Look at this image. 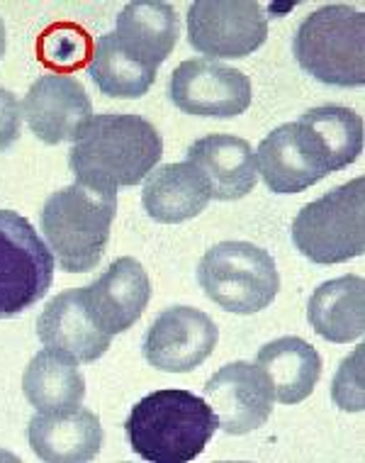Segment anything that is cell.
Segmentation results:
<instances>
[{
  "label": "cell",
  "mask_w": 365,
  "mask_h": 463,
  "mask_svg": "<svg viewBox=\"0 0 365 463\" xmlns=\"http://www.w3.org/2000/svg\"><path fill=\"white\" fill-rule=\"evenodd\" d=\"M164 156V139L149 120L129 112L93 115L69 152L76 184L117 191L142 184Z\"/></svg>",
  "instance_id": "cell-1"
},
{
  "label": "cell",
  "mask_w": 365,
  "mask_h": 463,
  "mask_svg": "<svg viewBox=\"0 0 365 463\" xmlns=\"http://www.w3.org/2000/svg\"><path fill=\"white\" fill-rule=\"evenodd\" d=\"M220 430L205 398L181 388L149 392L125 422L132 451L151 463H188L198 458Z\"/></svg>",
  "instance_id": "cell-2"
},
{
  "label": "cell",
  "mask_w": 365,
  "mask_h": 463,
  "mask_svg": "<svg viewBox=\"0 0 365 463\" xmlns=\"http://www.w3.org/2000/svg\"><path fill=\"white\" fill-rule=\"evenodd\" d=\"M117 215V191H98L71 184L51 193L42 208V234L61 271H93L110 241Z\"/></svg>",
  "instance_id": "cell-3"
},
{
  "label": "cell",
  "mask_w": 365,
  "mask_h": 463,
  "mask_svg": "<svg viewBox=\"0 0 365 463\" xmlns=\"http://www.w3.org/2000/svg\"><path fill=\"white\" fill-rule=\"evenodd\" d=\"M297 64L326 86L365 83V17L351 5H324L307 15L293 40Z\"/></svg>",
  "instance_id": "cell-4"
},
{
  "label": "cell",
  "mask_w": 365,
  "mask_h": 463,
  "mask_svg": "<svg viewBox=\"0 0 365 463\" xmlns=\"http://www.w3.org/2000/svg\"><path fill=\"white\" fill-rule=\"evenodd\" d=\"M297 251L312 264H343L365 251V181L363 176L307 203L293 222Z\"/></svg>",
  "instance_id": "cell-5"
},
{
  "label": "cell",
  "mask_w": 365,
  "mask_h": 463,
  "mask_svg": "<svg viewBox=\"0 0 365 463\" xmlns=\"http://www.w3.org/2000/svg\"><path fill=\"white\" fill-rule=\"evenodd\" d=\"M198 283L212 303L234 315L266 310L280 290L273 256L251 241H220L207 249Z\"/></svg>",
  "instance_id": "cell-6"
},
{
  "label": "cell",
  "mask_w": 365,
  "mask_h": 463,
  "mask_svg": "<svg viewBox=\"0 0 365 463\" xmlns=\"http://www.w3.org/2000/svg\"><path fill=\"white\" fill-rule=\"evenodd\" d=\"M54 254L20 213L0 210V320L23 315L47 296Z\"/></svg>",
  "instance_id": "cell-7"
},
{
  "label": "cell",
  "mask_w": 365,
  "mask_h": 463,
  "mask_svg": "<svg viewBox=\"0 0 365 463\" xmlns=\"http://www.w3.org/2000/svg\"><path fill=\"white\" fill-rule=\"evenodd\" d=\"M185 20L191 47L210 59H244L268 37V17L254 0H195Z\"/></svg>",
  "instance_id": "cell-8"
},
{
  "label": "cell",
  "mask_w": 365,
  "mask_h": 463,
  "mask_svg": "<svg viewBox=\"0 0 365 463\" xmlns=\"http://www.w3.org/2000/svg\"><path fill=\"white\" fill-rule=\"evenodd\" d=\"M168 96L185 115L231 120L248 110L254 90L239 69L215 59H188L171 73Z\"/></svg>",
  "instance_id": "cell-9"
},
{
  "label": "cell",
  "mask_w": 365,
  "mask_h": 463,
  "mask_svg": "<svg viewBox=\"0 0 365 463\" xmlns=\"http://www.w3.org/2000/svg\"><path fill=\"white\" fill-rule=\"evenodd\" d=\"M256 168L263 184L278 195H293L319 184L333 171L324 144L302 120L270 132L256 152Z\"/></svg>",
  "instance_id": "cell-10"
},
{
  "label": "cell",
  "mask_w": 365,
  "mask_h": 463,
  "mask_svg": "<svg viewBox=\"0 0 365 463\" xmlns=\"http://www.w3.org/2000/svg\"><path fill=\"white\" fill-rule=\"evenodd\" d=\"M220 342L215 320L198 307L173 305L151 322L142 342L144 359L164 373H191Z\"/></svg>",
  "instance_id": "cell-11"
},
{
  "label": "cell",
  "mask_w": 365,
  "mask_h": 463,
  "mask_svg": "<svg viewBox=\"0 0 365 463\" xmlns=\"http://www.w3.org/2000/svg\"><path fill=\"white\" fill-rule=\"evenodd\" d=\"M205 400L215 412L220 430L241 437L268 422L276 398L261 368L248 361H234L207 381Z\"/></svg>",
  "instance_id": "cell-12"
},
{
  "label": "cell",
  "mask_w": 365,
  "mask_h": 463,
  "mask_svg": "<svg viewBox=\"0 0 365 463\" xmlns=\"http://www.w3.org/2000/svg\"><path fill=\"white\" fill-rule=\"evenodd\" d=\"M23 118L44 144L76 142L93 118V103L76 76L47 73L34 80L23 100Z\"/></svg>",
  "instance_id": "cell-13"
},
{
  "label": "cell",
  "mask_w": 365,
  "mask_h": 463,
  "mask_svg": "<svg viewBox=\"0 0 365 463\" xmlns=\"http://www.w3.org/2000/svg\"><path fill=\"white\" fill-rule=\"evenodd\" d=\"M80 296L98 327L115 336L127 332L144 315L151 300V280L136 259L122 256L93 283L80 288Z\"/></svg>",
  "instance_id": "cell-14"
},
{
  "label": "cell",
  "mask_w": 365,
  "mask_h": 463,
  "mask_svg": "<svg viewBox=\"0 0 365 463\" xmlns=\"http://www.w3.org/2000/svg\"><path fill=\"white\" fill-rule=\"evenodd\" d=\"M37 335L44 349L61 354L76 364H93L112 344V336L88 315L80 288L64 290L49 300L37 320Z\"/></svg>",
  "instance_id": "cell-15"
},
{
  "label": "cell",
  "mask_w": 365,
  "mask_h": 463,
  "mask_svg": "<svg viewBox=\"0 0 365 463\" xmlns=\"http://www.w3.org/2000/svg\"><path fill=\"white\" fill-rule=\"evenodd\" d=\"M115 47L149 71H159L178 42V15L164 0H132L110 33Z\"/></svg>",
  "instance_id": "cell-16"
},
{
  "label": "cell",
  "mask_w": 365,
  "mask_h": 463,
  "mask_svg": "<svg viewBox=\"0 0 365 463\" xmlns=\"http://www.w3.org/2000/svg\"><path fill=\"white\" fill-rule=\"evenodd\" d=\"M205 176L210 195L215 200H241L258 184L256 154L247 139L234 135H207L192 142L185 152Z\"/></svg>",
  "instance_id": "cell-17"
},
{
  "label": "cell",
  "mask_w": 365,
  "mask_h": 463,
  "mask_svg": "<svg viewBox=\"0 0 365 463\" xmlns=\"http://www.w3.org/2000/svg\"><path fill=\"white\" fill-rule=\"evenodd\" d=\"M103 424L86 408L54 415L37 412L27 424L30 447L47 463L93 461L103 447Z\"/></svg>",
  "instance_id": "cell-18"
},
{
  "label": "cell",
  "mask_w": 365,
  "mask_h": 463,
  "mask_svg": "<svg viewBox=\"0 0 365 463\" xmlns=\"http://www.w3.org/2000/svg\"><path fill=\"white\" fill-rule=\"evenodd\" d=\"M212 200L205 176L191 161L154 168L142 191V205L151 220L178 224L198 217Z\"/></svg>",
  "instance_id": "cell-19"
},
{
  "label": "cell",
  "mask_w": 365,
  "mask_h": 463,
  "mask_svg": "<svg viewBox=\"0 0 365 463\" xmlns=\"http://www.w3.org/2000/svg\"><path fill=\"white\" fill-rule=\"evenodd\" d=\"M307 320L322 339L349 344L365 332V280L363 276H342L326 280L312 293Z\"/></svg>",
  "instance_id": "cell-20"
},
{
  "label": "cell",
  "mask_w": 365,
  "mask_h": 463,
  "mask_svg": "<svg viewBox=\"0 0 365 463\" xmlns=\"http://www.w3.org/2000/svg\"><path fill=\"white\" fill-rule=\"evenodd\" d=\"M256 366L268 375L273 398L283 405H297L310 398L322 375L317 349L300 336H280L261 346Z\"/></svg>",
  "instance_id": "cell-21"
},
{
  "label": "cell",
  "mask_w": 365,
  "mask_h": 463,
  "mask_svg": "<svg viewBox=\"0 0 365 463\" xmlns=\"http://www.w3.org/2000/svg\"><path fill=\"white\" fill-rule=\"evenodd\" d=\"M23 392L37 412H71L86 400V378L76 361L56 352L34 354L23 373Z\"/></svg>",
  "instance_id": "cell-22"
},
{
  "label": "cell",
  "mask_w": 365,
  "mask_h": 463,
  "mask_svg": "<svg viewBox=\"0 0 365 463\" xmlns=\"http://www.w3.org/2000/svg\"><path fill=\"white\" fill-rule=\"evenodd\" d=\"M88 76L93 79V83L103 96L122 98V100H135V98L146 96V90L156 80V73L132 61L129 56H125L115 47L110 33L100 34L93 44Z\"/></svg>",
  "instance_id": "cell-23"
},
{
  "label": "cell",
  "mask_w": 365,
  "mask_h": 463,
  "mask_svg": "<svg viewBox=\"0 0 365 463\" xmlns=\"http://www.w3.org/2000/svg\"><path fill=\"white\" fill-rule=\"evenodd\" d=\"M300 120L324 144L333 171L351 166L363 152V120L356 110L342 105H322L304 112Z\"/></svg>",
  "instance_id": "cell-24"
},
{
  "label": "cell",
  "mask_w": 365,
  "mask_h": 463,
  "mask_svg": "<svg viewBox=\"0 0 365 463\" xmlns=\"http://www.w3.org/2000/svg\"><path fill=\"white\" fill-rule=\"evenodd\" d=\"M40 61L56 73H73L80 66L90 64L93 40L90 34L76 23H54L40 34L37 40Z\"/></svg>",
  "instance_id": "cell-25"
},
{
  "label": "cell",
  "mask_w": 365,
  "mask_h": 463,
  "mask_svg": "<svg viewBox=\"0 0 365 463\" xmlns=\"http://www.w3.org/2000/svg\"><path fill=\"white\" fill-rule=\"evenodd\" d=\"M363 349L365 346H358L353 356L343 361L339 373L333 378L332 398L346 412L363 410Z\"/></svg>",
  "instance_id": "cell-26"
},
{
  "label": "cell",
  "mask_w": 365,
  "mask_h": 463,
  "mask_svg": "<svg viewBox=\"0 0 365 463\" xmlns=\"http://www.w3.org/2000/svg\"><path fill=\"white\" fill-rule=\"evenodd\" d=\"M20 128H23V105L13 90L0 89V152H5L20 137Z\"/></svg>",
  "instance_id": "cell-27"
},
{
  "label": "cell",
  "mask_w": 365,
  "mask_h": 463,
  "mask_svg": "<svg viewBox=\"0 0 365 463\" xmlns=\"http://www.w3.org/2000/svg\"><path fill=\"white\" fill-rule=\"evenodd\" d=\"M5 54V24H3V17H0V59Z\"/></svg>",
  "instance_id": "cell-28"
}]
</instances>
